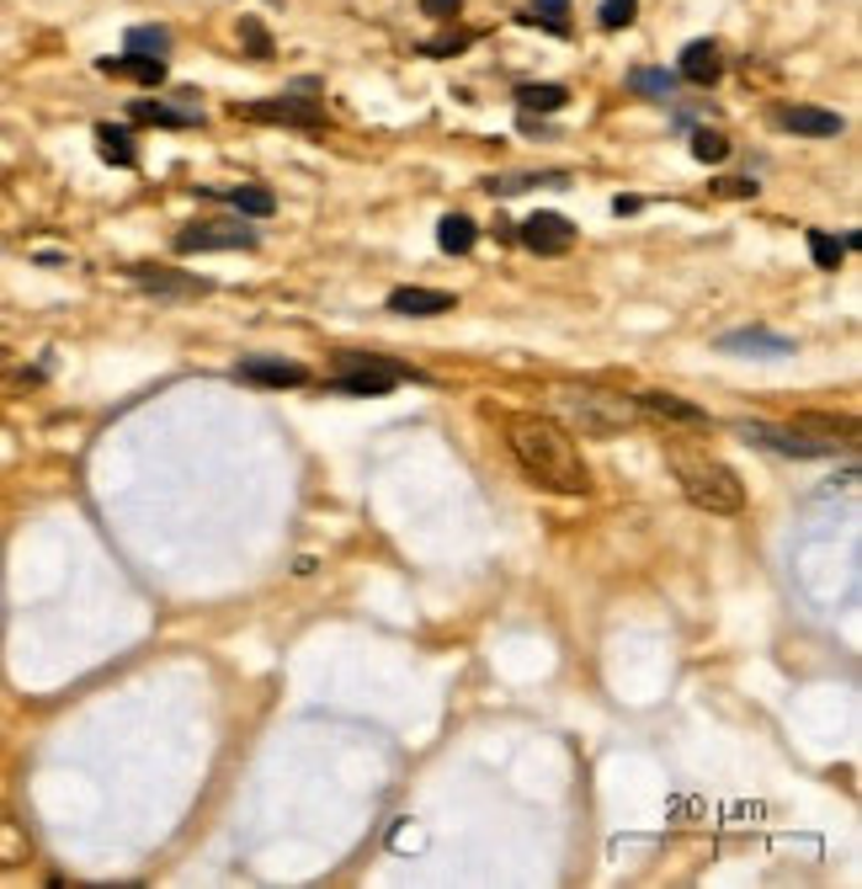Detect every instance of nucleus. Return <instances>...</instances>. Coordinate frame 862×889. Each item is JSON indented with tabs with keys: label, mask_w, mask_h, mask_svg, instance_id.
I'll return each mask as SVG.
<instances>
[{
	"label": "nucleus",
	"mask_w": 862,
	"mask_h": 889,
	"mask_svg": "<svg viewBox=\"0 0 862 889\" xmlns=\"http://www.w3.org/2000/svg\"><path fill=\"white\" fill-rule=\"evenodd\" d=\"M506 448H511L517 469L533 480L538 491L575 495V501L592 495V463L581 453V442L554 416H538V410L506 416Z\"/></svg>",
	"instance_id": "f257e3e1"
},
{
	"label": "nucleus",
	"mask_w": 862,
	"mask_h": 889,
	"mask_svg": "<svg viewBox=\"0 0 862 889\" xmlns=\"http://www.w3.org/2000/svg\"><path fill=\"white\" fill-rule=\"evenodd\" d=\"M666 469L682 485L692 506L714 512V517H741L745 512V485L741 474L724 459H714L709 448H687V442H666Z\"/></svg>",
	"instance_id": "f03ea898"
},
{
	"label": "nucleus",
	"mask_w": 862,
	"mask_h": 889,
	"mask_svg": "<svg viewBox=\"0 0 862 889\" xmlns=\"http://www.w3.org/2000/svg\"><path fill=\"white\" fill-rule=\"evenodd\" d=\"M554 405L586 437H618V431L634 427V405L624 395H613V389H596V384H560L554 389Z\"/></svg>",
	"instance_id": "7ed1b4c3"
},
{
	"label": "nucleus",
	"mask_w": 862,
	"mask_h": 889,
	"mask_svg": "<svg viewBox=\"0 0 862 889\" xmlns=\"http://www.w3.org/2000/svg\"><path fill=\"white\" fill-rule=\"evenodd\" d=\"M741 442L762 448V453H777V459H836L841 453V437H826L815 427H767V421H741L735 427Z\"/></svg>",
	"instance_id": "20e7f679"
},
{
	"label": "nucleus",
	"mask_w": 862,
	"mask_h": 889,
	"mask_svg": "<svg viewBox=\"0 0 862 889\" xmlns=\"http://www.w3.org/2000/svg\"><path fill=\"white\" fill-rule=\"evenodd\" d=\"M177 256H198V250H256L262 246V235L245 224V218H198V224H187L177 240Z\"/></svg>",
	"instance_id": "39448f33"
},
{
	"label": "nucleus",
	"mask_w": 862,
	"mask_h": 889,
	"mask_svg": "<svg viewBox=\"0 0 862 889\" xmlns=\"http://www.w3.org/2000/svg\"><path fill=\"white\" fill-rule=\"evenodd\" d=\"M517 240L533 256H565L575 246V224L565 214H554V208H538V214H528L517 224Z\"/></svg>",
	"instance_id": "423d86ee"
},
{
	"label": "nucleus",
	"mask_w": 862,
	"mask_h": 889,
	"mask_svg": "<svg viewBox=\"0 0 862 889\" xmlns=\"http://www.w3.org/2000/svg\"><path fill=\"white\" fill-rule=\"evenodd\" d=\"M256 124H283V128H326V107L320 101H304V96H267V101H245L235 107Z\"/></svg>",
	"instance_id": "0eeeda50"
},
{
	"label": "nucleus",
	"mask_w": 862,
	"mask_h": 889,
	"mask_svg": "<svg viewBox=\"0 0 862 889\" xmlns=\"http://www.w3.org/2000/svg\"><path fill=\"white\" fill-rule=\"evenodd\" d=\"M235 378L256 384V389H304L309 384V368L294 363V357H240Z\"/></svg>",
	"instance_id": "6e6552de"
},
{
	"label": "nucleus",
	"mask_w": 862,
	"mask_h": 889,
	"mask_svg": "<svg viewBox=\"0 0 862 889\" xmlns=\"http://www.w3.org/2000/svg\"><path fill=\"white\" fill-rule=\"evenodd\" d=\"M634 405H639V410H650L655 421H671V427L714 431V416H709L703 405H692V399H682V395H666V389H645Z\"/></svg>",
	"instance_id": "1a4fd4ad"
},
{
	"label": "nucleus",
	"mask_w": 862,
	"mask_h": 889,
	"mask_svg": "<svg viewBox=\"0 0 862 889\" xmlns=\"http://www.w3.org/2000/svg\"><path fill=\"white\" fill-rule=\"evenodd\" d=\"M128 277H134L145 293H155V299H203V293H209L203 277L171 272V267H128Z\"/></svg>",
	"instance_id": "9d476101"
},
{
	"label": "nucleus",
	"mask_w": 862,
	"mask_h": 889,
	"mask_svg": "<svg viewBox=\"0 0 862 889\" xmlns=\"http://www.w3.org/2000/svg\"><path fill=\"white\" fill-rule=\"evenodd\" d=\"M714 346L719 352H745V357H794V336H777V331H767V325L724 331Z\"/></svg>",
	"instance_id": "9b49d317"
},
{
	"label": "nucleus",
	"mask_w": 862,
	"mask_h": 889,
	"mask_svg": "<svg viewBox=\"0 0 862 889\" xmlns=\"http://www.w3.org/2000/svg\"><path fill=\"white\" fill-rule=\"evenodd\" d=\"M677 75H682L687 86H719V75H724V54H719V43H709V38L687 43L682 60H677Z\"/></svg>",
	"instance_id": "f8f14e48"
},
{
	"label": "nucleus",
	"mask_w": 862,
	"mask_h": 889,
	"mask_svg": "<svg viewBox=\"0 0 862 889\" xmlns=\"http://www.w3.org/2000/svg\"><path fill=\"white\" fill-rule=\"evenodd\" d=\"M777 128L804 133V139H836V133L847 128V118L831 113V107H783V113H777Z\"/></svg>",
	"instance_id": "ddd939ff"
},
{
	"label": "nucleus",
	"mask_w": 862,
	"mask_h": 889,
	"mask_svg": "<svg viewBox=\"0 0 862 889\" xmlns=\"http://www.w3.org/2000/svg\"><path fill=\"white\" fill-rule=\"evenodd\" d=\"M128 124H139V128H198L203 124V113H187V107H171V101L139 96V101H128Z\"/></svg>",
	"instance_id": "4468645a"
},
{
	"label": "nucleus",
	"mask_w": 862,
	"mask_h": 889,
	"mask_svg": "<svg viewBox=\"0 0 862 889\" xmlns=\"http://www.w3.org/2000/svg\"><path fill=\"white\" fill-rule=\"evenodd\" d=\"M28 863H32V831L22 826V815H11V810L0 804V874L28 868Z\"/></svg>",
	"instance_id": "2eb2a0df"
},
{
	"label": "nucleus",
	"mask_w": 862,
	"mask_h": 889,
	"mask_svg": "<svg viewBox=\"0 0 862 889\" xmlns=\"http://www.w3.org/2000/svg\"><path fill=\"white\" fill-rule=\"evenodd\" d=\"M96 69L107 81H139V86H166V60H149V54H123V60H96Z\"/></svg>",
	"instance_id": "dca6fc26"
},
{
	"label": "nucleus",
	"mask_w": 862,
	"mask_h": 889,
	"mask_svg": "<svg viewBox=\"0 0 862 889\" xmlns=\"http://www.w3.org/2000/svg\"><path fill=\"white\" fill-rule=\"evenodd\" d=\"M326 389H330V395H368V399H379V395H389V389H400V378H394V373H373V368H341L336 378H326Z\"/></svg>",
	"instance_id": "f3484780"
},
{
	"label": "nucleus",
	"mask_w": 862,
	"mask_h": 889,
	"mask_svg": "<svg viewBox=\"0 0 862 889\" xmlns=\"http://www.w3.org/2000/svg\"><path fill=\"white\" fill-rule=\"evenodd\" d=\"M453 304H458V299L443 293V288H394V293H389V309H394V314H447Z\"/></svg>",
	"instance_id": "a211bd4d"
},
{
	"label": "nucleus",
	"mask_w": 862,
	"mask_h": 889,
	"mask_svg": "<svg viewBox=\"0 0 862 889\" xmlns=\"http://www.w3.org/2000/svg\"><path fill=\"white\" fill-rule=\"evenodd\" d=\"M213 197H224L240 218H272L277 214V197H272L267 186H256V182H240V186H230V192H213Z\"/></svg>",
	"instance_id": "6ab92c4d"
},
{
	"label": "nucleus",
	"mask_w": 862,
	"mask_h": 889,
	"mask_svg": "<svg viewBox=\"0 0 862 889\" xmlns=\"http://www.w3.org/2000/svg\"><path fill=\"white\" fill-rule=\"evenodd\" d=\"M847 250H858V229H852V235H826V229L809 235V256H815L820 272H836V267L847 261Z\"/></svg>",
	"instance_id": "aec40b11"
},
{
	"label": "nucleus",
	"mask_w": 862,
	"mask_h": 889,
	"mask_svg": "<svg viewBox=\"0 0 862 889\" xmlns=\"http://www.w3.org/2000/svg\"><path fill=\"white\" fill-rule=\"evenodd\" d=\"M677 86H682V75L677 69H655V64H639V69H628V92L634 96H677Z\"/></svg>",
	"instance_id": "412c9836"
},
{
	"label": "nucleus",
	"mask_w": 862,
	"mask_h": 889,
	"mask_svg": "<svg viewBox=\"0 0 862 889\" xmlns=\"http://www.w3.org/2000/svg\"><path fill=\"white\" fill-rule=\"evenodd\" d=\"M479 240V224L469 214H447L443 224H437V246L447 250V256H469Z\"/></svg>",
	"instance_id": "4be33fe9"
},
{
	"label": "nucleus",
	"mask_w": 862,
	"mask_h": 889,
	"mask_svg": "<svg viewBox=\"0 0 862 889\" xmlns=\"http://www.w3.org/2000/svg\"><path fill=\"white\" fill-rule=\"evenodd\" d=\"M96 144H102V160H107V165H123V171H134V165H139V154H134V139H128V128L96 124Z\"/></svg>",
	"instance_id": "5701e85b"
},
{
	"label": "nucleus",
	"mask_w": 862,
	"mask_h": 889,
	"mask_svg": "<svg viewBox=\"0 0 862 889\" xmlns=\"http://www.w3.org/2000/svg\"><path fill=\"white\" fill-rule=\"evenodd\" d=\"M565 101H570L565 86H538V81H522L517 86V107L522 113H560Z\"/></svg>",
	"instance_id": "b1692460"
},
{
	"label": "nucleus",
	"mask_w": 862,
	"mask_h": 889,
	"mask_svg": "<svg viewBox=\"0 0 862 889\" xmlns=\"http://www.w3.org/2000/svg\"><path fill=\"white\" fill-rule=\"evenodd\" d=\"M533 186H570L565 171H522V176H496L490 197H511V192H533Z\"/></svg>",
	"instance_id": "393cba45"
},
{
	"label": "nucleus",
	"mask_w": 862,
	"mask_h": 889,
	"mask_svg": "<svg viewBox=\"0 0 862 889\" xmlns=\"http://www.w3.org/2000/svg\"><path fill=\"white\" fill-rule=\"evenodd\" d=\"M128 54H149V60H166L171 54V32L145 22V28H128Z\"/></svg>",
	"instance_id": "a878e982"
},
{
	"label": "nucleus",
	"mask_w": 862,
	"mask_h": 889,
	"mask_svg": "<svg viewBox=\"0 0 862 889\" xmlns=\"http://www.w3.org/2000/svg\"><path fill=\"white\" fill-rule=\"evenodd\" d=\"M528 22H538V28L554 32V38H570V0H533Z\"/></svg>",
	"instance_id": "bb28decb"
},
{
	"label": "nucleus",
	"mask_w": 862,
	"mask_h": 889,
	"mask_svg": "<svg viewBox=\"0 0 862 889\" xmlns=\"http://www.w3.org/2000/svg\"><path fill=\"white\" fill-rule=\"evenodd\" d=\"M692 154H698L703 165H724V160H730V139H724L719 128H692Z\"/></svg>",
	"instance_id": "cd10ccee"
},
{
	"label": "nucleus",
	"mask_w": 862,
	"mask_h": 889,
	"mask_svg": "<svg viewBox=\"0 0 862 889\" xmlns=\"http://www.w3.org/2000/svg\"><path fill=\"white\" fill-rule=\"evenodd\" d=\"M634 17H639V0H602V6H596V22L607 32H624Z\"/></svg>",
	"instance_id": "c85d7f7f"
},
{
	"label": "nucleus",
	"mask_w": 862,
	"mask_h": 889,
	"mask_svg": "<svg viewBox=\"0 0 862 889\" xmlns=\"http://www.w3.org/2000/svg\"><path fill=\"white\" fill-rule=\"evenodd\" d=\"M240 49H245V54H256V60H267V54H272V38H267V28H262V22H256V17H240Z\"/></svg>",
	"instance_id": "c756f323"
},
{
	"label": "nucleus",
	"mask_w": 862,
	"mask_h": 889,
	"mask_svg": "<svg viewBox=\"0 0 862 889\" xmlns=\"http://www.w3.org/2000/svg\"><path fill=\"white\" fill-rule=\"evenodd\" d=\"M475 38L469 32H453V38H437V43H421V54H432V60H447V54H464Z\"/></svg>",
	"instance_id": "7c9ffc66"
},
{
	"label": "nucleus",
	"mask_w": 862,
	"mask_h": 889,
	"mask_svg": "<svg viewBox=\"0 0 862 889\" xmlns=\"http://www.w3.org/2000/svg\"><path fill=\"white\" fill-rule=\"evenodd\" d=\"M421 11H426L432 22H447V17H458V11H464V0H421Z\"/></svg>",
	"instance_id": "2f4dec72"
},
{
	"label": "nucleus",
	"mask_w": 862,
	"mask_h": 889,
	"mask_svg": "<svg viewBox=\"0 0 862 889\" xmlns=\"http://www.w3.org/2000/svg\"><path fill=\"white\" fill-rule=\"evenodd\" d=\"M719 197H756V182H714Z\"/></svg>",
	"instance_id": "473e14b6"
},
{
	"label": "nucleus",
	"mask_w": 862,
	"mask_h": 889,
	"mask_svg": "<svg viewBox=\"0 0 862 889\" xmlns=\"http://www.w3.org/2000/svg\"><path fill=\"white\" fill-rule=\"evenodd\" d=\"M645 208V197H634V192H624V197H613V214L624 218V214H639Z\"/></svg>",
	"instance_id": "72a5a7b5"
}]
</instances>
